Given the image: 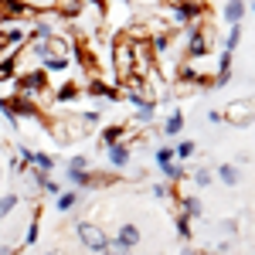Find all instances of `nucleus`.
Segmentation results:
<instances>
[{"label":"nucleus","mask_w":255,"mask_h":255,"mask_svg":"<svg viewBox=\"0 0 255 255\" xmlns=\"http://www.w3.org/2000/svg\"><path fill=\"white\" fill-rule=\"evenodd\" d=\"M44 82H48L44 72H20V75H17V96L34 99L41 89H44Z\"/></svg>","instance_id":"obj_1"},{"label":"nucleus","mask_w":255,"mask_h":255,"mask_svg":"<svg viewBox=\"0 0 255 255\" xmlns=\"http://www.w3.org/2000/svg\"><path fill=\"white\" fill-rule=\"evenodd\" d=\"M79 238H82V245H85L89 252H102L106 242H109V235H106L102 228H96V225H89V221L79 225Z\"/></svg>","instance_id":"obj_2"},{"label":"nucleus","mask_w":255,"mask_h":255,"mask_svg":"<svg viewBox=\"0 0 255 255\" xmlns=\"http://www.w3.org/2000/svg\"><path fill=\"white\" fill-rule=\"evenodd\" d=\"M252 116H255V102H252V99H238V102H232V106L225 109V119L235 123V126L252 123Z\"/></svg>","instance_id":"obj_3"},{"label":"nucleus","mask_w":255,"mask_h":255,"mask_svg":"<svg viewBox=\"0 0 255 255\" xmlns=\"http://www.w3.org/2000/svg\"><path fill=\"white\" fill-rule=\"evenodd\" d=\"M170 10H174L177 24H191V20H201V3H197V0H170Z\"/></svg>","instance_id":"obj_4"},{"label":"nucleus","mask_w":255,"mask_h":255,"mask_svg":"<svg viewBox=\"0 0 255 255\" xmlns=\"http://www.w3.org/2000/svg\"><path fill=\"white\" fill-rule=\"evenodd\" d=\"M211 41H215V34H211V31H191V44H187V51H191V55H204V51H208V48H211Z\"/></svg>","instance_id":"obj_5"},{"label":"nucleus","mask_w":255,"mask_h":255,"mask_svg":"<svg viewBox=\"0 0 255 255\" xmlns=\"http://www.w3.org/2000/svg\"><path fill=\"white\" fill-rule=\"evenodd\" d=\"M116 242H119V245H126V249H136L139 242H143V232H139L136 225H123V228L116 232Z\"/></svg>","instance_id":"obj_6"},{"label":"nucleus","mask_w":255,"mask_h":255,"mask_svg":"<svg viewBox=\"0 0 255 255\" xmlns=\"http://www.w3.org/2000/svg\"><path fill=\"white\" fill-rule=\"evenodd\" d=\"M242 17H245V0H228V3H225V20L235 27Z\"/></svg>","instance_id":"obj_7"},{"label":"nucleus","mask_w":255,"mask_h":255,"mask_svg":"<svg viewBox=\"0 0 255 255\" xmlns=\"http://www.w3.org/2000/svg\"><path fill=\"white\" fill-rule=\"evenodd\" d=\"M109 163H113V167H126V163H129V146L113 143V146H109Z\"/></svg>","instance_id":"obj_8"},{"label":"nucleus","mask_w":255,"mask_h":255,"mask_svg":"<svg viewBox=\"0 0 255 255\" xmlns=\"http://www.w3.org/2000/svg\"><path fill=\"white\" fill-rule=\"evenodd\" d=\"M218 177L225 180V187H235L238 180H242V174H238L235 163H221V167H218Z\"/></svg>","instance_id":"obj_9"},{"label":"nucleus","mask_w":255,"mask_h":255,"mask_svg":"<svg viewBox=\"0 0 255 255\" xmlns=\"http://www.w3.org/2000/svg\"><path fill=\"white\" fill-rule=\"evenodd\" d=\"M180 129H184V116H180V113H170L167 123H163V133H167V136H177Z\"/></svg>","instance_id":"obj_10"},{"label":"nucleus","mask_w":255,"mask_h":255,"mask_svg":"<svg viewBox=\"0 0 255 255\" xmlns=\"http://www.w3.org/2000/svg\"><path fill=\"white\" fill-rule=\"evenodd\" d=\"M68 180H72L75 187H96V184H99V180H92L85 170H72V167H68Z\"/></svg>","instance_id":"obj_11"},{"label":"nucleus","mask_w":255,"mask_h":255,"mask_svg":"<svg viewBox=\"0 0 255 255\" xmlns=\"http://www.w3.org/2000/svg\"><path fill=\"white\" fill-rule=\"evenodd\" d=\"M61 17H79L82 14V0H58Z\"/></svg>","instance_id":"obj_12"},{"label":"nucleus","mask_w":255,"mask_h":255,"mask_svg":"<svg viewBox=\"0 0 255 255\" xmlns=\"http://www.w3.org/2000/svg\"><path fill=\"white\" fill-rule=\"evenodd\" d=\"M75 204H79V194L75 191H61L58 194V211H72Z\"/></svg>","instance_id":"obj_13"},{"label":"nucleus","mask_w":255,"mask_h":255,"mask_svg":"<svg viewBox=\"0 0 255 255\" xmlns=\"http://www.w3.org/2000/svg\"><path fill=\"white\" fill-rule=\"evenodd\" d=\"M44 68H48V72H68V58H61V55H48V58H44Z\"/></svg>","instance_id":"obj_14"},{"label":"nucleus","mask_w":255,"mask_h":255,"mask_svg":"<svg viewBox=\"0 0 255 255\" xmlns=\"http://www.w3.org/2000/svg\"><path fill=\"white\" fill-rule=\"evenodd\" d=\"M17 201H20L17 194H3V197H0V221H3V218L10 215L14 208H17Z\"/></svg>","instance_id":"obj_15"},{"label":"nucleus","mask_w":255,"mask_h":255,"mask_svg":"<svg viewBox=\"0 0 255 255\" xmlns=\"http://www.w3.org/2000/svg\"><path fill=\"white\" fill-rule=\"evenodd\" d=\"M14 75H17V61H14V58H3V61H0V82H3V79H14Z\"/></svg>","instance_id":"obj_16"},{"label":"nucleus","mask_w":255,"mask_h":255,"mask_svg":"<svg viewBox=\"0 0 255 255\" xmlns=\"http://www.w3.org/2000/svg\"><path fill=\"white\" fill-rule=\"evenodd\" d=\"M184 218H187V221H191V218H201V201L187 197V201H184Z\"/></svg>","instance_id":"obj_17"},{"label":"nucleus","mask_w":255,"mask_h":255,"mask_svg":"<svg viewBox=\"0 0 255 255\" xmlns=\"http://www.w3.org/2000/svg\"><path fill=\"white\" fill-rule=\"evenodd\" d=\"M102 255H129V249H126V245H119L116 238H109V242H106V249H102Z\"/></svg>","instance_id":"obj_18"},{"label":"nucleus","mask_w":255,"mask_h":255,"mask_svg":"<svg viewBox=\"0 0 255 255\" xmlns=\"http://www.w3.org/2000/svg\"><path fill=\"white\" fill-rule=\"evenodd\" d=\"M187 157H194V143H191V139H184L174 150V160H187Z\"/></svg>","instance_id":"obj_19"},{"label":"nucleus","mask_w":255,"mask_h":255,"mask_svg":"<svg viewBox=\"0 0 255 255\" xmlns=\"http://www.w3.org/2000/svg\"><path fill=\"white\" fill-rule=\"evenodd\" d=\"M157 163H160V170H167V167L174 163V150H170V146H163V150H157Z\"/></svg>","instance_id":"obj_20"},{"label":"nucleus","mask_w":255,"mask_h":255,"mask_svg":"<svg viewBox=\"0 0 255 255\" xmlns=\"http://www.w3.org/2000/svg\"><path fill=\"white\" fill-rule=\"evenodd\" d=\"M238 41H242V27L235 24V27H232V34H228V41H225V51H228V55L238 48Z\"/></svg>","instance_id":"obj_21"},{"label":"nucleus","mask_w":255,"mask_h":255,"mask_svg":"<svg viewBox=\"0 0 255 255\" xmlns=\"http://www.w3.org/2000/svg\"><path fill=\"white\" fill-rule=\"evenodd\" d=\"M123 133H126V129H123V126H109V129H106V146H113V143H119V139H123Z\"/></svg>","instance_id":"obj_22"},{"label":"nucleus","mask_w":255,"mask_h":255,"mask_svg":"<svg viewBox=\"0 0 255 255\" xmlns=\"http://www.w3.org/2000/svg\"><path fill=\"white\" fill-rule=\"evenodd\" d=\"M89 92H96V96H109V99H116V89H109V85H102V82H89Z\"/></svg>","instance_id":"obj_23"},{"label":"nucleus","mask_w":255,"mask_h":255,"mask_svg":"<svg viewBox=\"0 0 255 255\" xmlns=\"http://www.w3.org/2000/svg\"><path fill=\"white\" fill-rule=\"evenodd\" d=\"M191 180H194L197 187H208V184H211V170H208V167H201V170H194Z\"/></svg>","instance_id":"obj_24"},{"label":"nucleus","mask_w":255,"mask_h":255,"mask_svg":"<svg viewBox=\"0 0 255 255\" xmlns=\"http://www.w3.org/2000/svg\"><path fill=\"white\" fill-rule=\"evenodd\" d=\"M75 96H79V89H75L72 82H68V85H61V89H58V99H61V102H72Z\"/></svg>","instance_id":"obj_25"},{"label":"nucleus","mask_w":255,"mask_h":255,"mask_svg":"<svg viewBox=\"0 0 255 255\" xmlns=\"http://www.w3.org/2000/svg\"><path fill=\"white\" fill-rule=\"evenodd\" d=\"M177 232H180V238H184V242L191 238V221H187V218H184V215L177 218Z\"/></svg>","instance_id":"obj_26"},{"label":"nucleus","mask_w":255,"mask_h":255,"mask_svg":"<svg viewBox=\"0 0 255 255\" xmlns=\"http://www.w3.org/2000/svg\"><path fill=\"white\" fill-rule=\"evenodd\" d=\"M163 174H167V180H180V177H184V170H180V163H170Z\"/></svg>","instance_id":"obj_27"},{"label":"nucleus","mask_w":255,"mask_h":255,"mask_svg":"<svg viewBox=\"0 0 255 255\" xmlns=\"http://www.w3.org/2000/svg\"><path fill=\"white\" fill-rule=\"evenodd\" d=\"M24 242H27V245H34V242H38V221H34V225L27 228V235H24Z\"/></svg>","instance_id":"obj_28"},{"label":"nucleus","mask_w":255,"mask_h":255,"mask_svg":"<svg viewBox=\"0 0 255 255\" xmlns=\"http://www.w3.org/2000/svg\"><path fill=\"white\" fill-rule=\"evenodd\" d=\"M68 167H72V170H85V167H89V157H75Z\"/></svg>","instance_id":"obj_29"},{"label":"nucleus","mask_w":255,"mask_h":255,"mask_svg":"<svg viewBox=\"0 0 255 255\" xmlns=\"http://www.w3.org/2000/svg\"><path fill=\"white\" fill-rule=\"evenodd\" d=\"M0 255H14V249H7V245H0Z\"/></svg>","instance_id":"obj_30"},{"label":"nucleus","mask_w":255,"mask_h":255,"mask_svg":"<svg viewBox=\"0 0 255 255\" xmlns=\"http://www.w3.org/2000/svg\"><path fill=\"white\" fill-rule=\"evenodd\" d=\"M201 255H218V252H201Z\"/></svg>","instance_id":"obj_31"},{"label":"nucleus","mask_w":255,"mask_h":255,"mask_svg":"<svg viewBox=\"0 0 255 255\" xmlns=\"http://www.w3.org/2000/svg\"><path fill=\"white\" fill-rule=\"evenodd\" d=\"M96 3H102V0H96Z\"/></svg>","instance_id":"obj_32"},{"label":"nucleus","mask_w":255,"mask_h":255,"mask_svg":"<svg viewBox=\"0 0 255 255\" xmlns=\"http://www.w3.org/2000/svg\"><path fill=\"white\" fill-rule=\"evenodd\" d=\"M252 10H255V3H252Z\"/></svg>","instance_id":"obj_33"},{"label":"nucleus","mask_w":255,"mask_h":255,"mask_svg":"<svg viewBox=\"0 0 255 255\" xmlns=\"http://www.w3.org/2000/svg\"><path fill=\"white\" fill-rule=\"evenodd\" d=\"M0 174H3V170H0Z\"/></svg>","instance_id":"obj_34"}]
</instances>
